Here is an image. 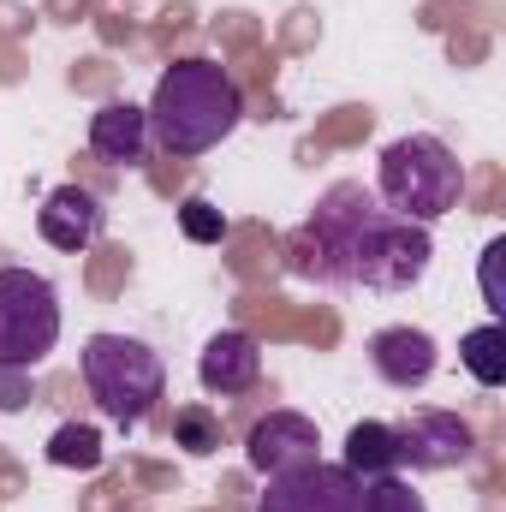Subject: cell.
I'll return each instance as SVG.
<instances>
[{"mask_svg":"<svg viewBox=\"0 0 506 512\" xmlns=\"http://www.w3.org/2000/svg\"><path fill=\"white\" fill-rule=\"evenodd\" d=\"M435 262V239L417 221L381 209L376 185L340 179L316 197L310 221L286 239V268L316 286H364V292H411Z\"/></svg>","mask_w":506,"mask_h":512,"instance_id":"obj_1","label":"cell"},{"mask_svg":"<svg viewBox=\"0 0 506 512\" xmlns=\"http://www.w3.org/2000/svg\"><path fill=\"white\" fill-rule=\"evenodd\" d=\"M143 114H149V137L167 155H209L215 143H227L239 131L245 96H239L227 66H215V60H173L155 78V96H149Z\"/></svg>","mask_w":506,"mask_h":512,"instance_id":"obj_2","label":"cell"},{"mask_svg":"<svg viewBox=\"0 0 506 512\" xmlns=\"http://www.w3.org/2000/svg\"><path fill=\"white\" fill-rule=\"evenodd\" d=\"M376 197H381V209H393L399 221L435 227L441 215L459 209V197H465V167H459V155H453L441 137H429V131L393 137V143L381 149Z\"/></svg>","mask_w":506,"mask_h":512,"instance_id":"obj_3","label":"cell"},{"mask_svg":"<svg viewBox=\"0 0 506 512\" xmlns=\"http://www.w3.org/2000/svg\"><path fill=\"white\" fill-rule=\"evenodd\" d=\"M78 376L90 387V399L102 405V417L120 429H137L167 393V370H161L155 346H143L131 334H90L78 352Z\"/></svg>","mask_w":506,"mask_h":512,"instance_id":"obj_4","label":"cell"},{"mask_svg":"<svg viewBox=\"0 0 506 512\" xmlns=\"http://www.w3.org/2000/svg\"><path fill=\"white\" fill-rule=\"evenodd\" d=\"M60 346V292L36 268H0V370H36Z\"/></svg>","mask_w":506,"mask_h":512,"instance_id":"obj_5","label":"cell"},{"mask_svg":"<svg viewBox=\"0 0 506 512\" xmlns=\"http://www.w3.org/2000/svg\"><path fill=\"white\" fill-rule=\"evenodd\" d=\"M358 501H364V483H358L346 465L310 459V465H298V471L268 477L256 512H358Z\"/></svg>","mask_w":506,"mask_h":512,"instance_id":"obj_6","label":"cell"},{"mask_svg":"<svg viewBox=\"0 0 506 512\" xmlns=\"http://www.w3.org/2000/svg\"><path fill=\"white\" fill-rule=\"evenodd\" d=\"M399 435V465L411 471H453L477 459V435L459 411H411L405 423H393Z\"/></svg>","mask_w":506,"mask_h":512,"instance_id":"obj_7","label":"cell"},{"mask_svg":"<svg viewBox=\"0 0 506 512\" xmlns=\"http://www.w3.org/2000/svg\"><path fill=\"white\" fill-rule=\"evenodd\" d=\"M310 459H322V429L304 411H268L245 435V465L256 477H280V471H298Z\"/></svg>","mask_w":506,"mask_h":512,"instance_id":"obj_8","label":"cell"},{"mask_svg":"<svg viewBox=\"0 0 506 512\" xmlns=\"http://www.w3.org/2000/svg\"><path fill=\"white\" fill-rule=\"evenodd\" d=\"M102 221H108V209H102L96 191H84V185H54V191L42 197V209H36V233H42L54 251H90V245L102 239Z\"/></svg>","mask_w":506,"mask_h":512,"instance_id":"obj_9","label":"cell"},{"mask_svg":"<svg viewBox=\"0 0 506 512\" xmlns=\"http://www.w3.org/2000/svg\"><path fill=\"white\" fill-rule=\"evenodd\" d=\"M435 364H441L435 340H429L423 328H411V322H399V328H376V334H370V370H376L387 387H399V393L423 387L429 376H435Z\"/></svg>","mask_w":506,"mask_h":512,"instance_id":"obj_10","label":"cell"},{"mask_svg":"<svg viewBox=\"0 0 506 512\" xmlns=\"http://www.w3.org/2000/svg\"><path fill=\"white\" fill-rule=\"evenodd\" d=\"M256 376H262V346H256V334H245V328H221L203 346V358H197V382L209 387V393H221V399L251 393Z\"/></svg>","mask_w":506,"mask_h":512,"instance_id":"obj_11","label":"cell"},{"mask_svg":"<svg viewBox=\"0 0 506 512\" xmlns=\"http://www.w3.org/2000/svg\"><path fill=\"white\" fill-rule=\"evenodd\" d=\"M90 155L108 167H143L149 155V114L131 102H108L90 114Z\"/></svg>","mask_w":506,"mask_h":512,"instance_id":"obj_12","label":"cell"},{"mask_svg":"<svg viewBox=\"0 0 506 512\" xmlns=\"http://www.w3.org/2000/svg\"><path fill=\"white\" fill-rule=\"evenodd\" d=\"M358 483H370V477H393L399 471V435H393V423H352V435H346V459H340Z\"/></svg>","mask_w":506,"mask_h":512,"instance_id":"obj_13","label":"cell"},{"mask_svg":"<svg viewBox=\"0 0 506 512\" xmlns=\"http://www.w3.org/2000/svg\"><path fill=\"white\" fill-rule=\"evenodd\" d=\"M459 364L471 370L477 387H501L506 382V328L501 322H483L459 340Z\"/></svg>","mask_w":506,"mask_h":512,"instance_id":"obj_14","label":"cell"},{"mask_svg":"<svg viewBox=\"0 0 506 512\" xmlns=\"http://www.w3.org/2000/svg\"><path fill=\"white\" fill-rule=\"evenodd\" d=\"M48 465H60V471H96L102 465V435L90 423H60L48 435Z\"/></svg>","mask_w":506,"mask_h":512,"instance_id":"obj_15","label":"cell"},{"mask_svg":"<svg viewBox=\"0 0 506 512\" xmlns=\"http://www.w3.org/2000/svg\"><path fill=\"white\" fill-rule=\"evenodd\" d=\"M173 441H179L185 453H197V459H203V453H215V447H221V417H215L209 405H185V411L173 417Z\"/></svg>","mask_w":506,"mask_h":512,"instance_id":"obj_16","label":"cell"},{"mask_svg":"<svg viewBox=\"0 0 506 512\" xmlns=\"http://www.w3.org/2000/svg\"><path fill=\"white\" fill-rule=\"evenodd\" d=\"M358 512H429V507H423V495L393 471V477H370V483H364Z\"/></svg>","mask_w":506,"mask_h":512,"instance_id":"obj_17","label":"cell"},{"mask_svg":"<svg viewBox=\"0 0 506 512\" xmlns=\"http://www.w3.org/2000/svg\"><path fill=\"white\" fill-rule=\"evenodd\" d=\"M179 233H185L191 245H221V239H227V215H221L209 197H185V203H179Z\"/></svg>","mask_w":506,"mask_h":512,"instance_id":"obj_18","label":"cell"},{"mask_svg":"<svg viewBox=\"0 0 506 512\" xmlns=\"http://www.w3.org/2000/svg\"><path fill=\"white\" fill-rule=\"evenodd\" d=\"M501 256H506V239H489V251H483V298H489V310H501V280H495Z\"/></svg>","mask_w":506,"mask_h":512,"instance_id":"obj_19","label":"cell"}]
</instances>
